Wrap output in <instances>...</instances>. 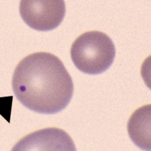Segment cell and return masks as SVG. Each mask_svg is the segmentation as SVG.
Segmentation results:
<instances>
[{"mask_svg": "<svg viewBox=\"0 0 151 151\" xmlns=\"http://www.w3.org/2000/svg\"><path fill=\"white\" fill-rule=\"evenodd\" d=\"M13 90L19 102L32 111L52 114L69 105L73 81L61 60L48 52L27 56L15 69Z\"/></svg>", "mask_w": 151, "mask_h": 151, "instance_id": "1", "label": "cell"}, {"mask_svg": "<svg viewBox=\"0 0 151 151\" xmlns=\"http://www.w3.org/2000/svg\"><path fill=\"white\" fill-rule=\"evenodd\" d=\"M71 58L77 69L88 75H98L107 70L115 58L112 40L99 31L80 35L71 47Z\"/></svg>", "mask_w": 151, "mask_h": 151, "instance_id": "2", "label": "cell"}, {"mask_svg": "<svg viewBox=\"0 0 151 151\" xmlns=\"http://www.w3.org/2000/svg\"><path fill=\"white\" fill-rule=\"evenodd\" d=\"M19 12L32 29L50 31L57 28L66 13L64 0H21Z\"/></svg>", "mask_w": 151, "mask_h": 151, "instance_id": "3", "label": "cell"}, {"mask_svg": "<svg viewBox=\"0 0 151 151\" xmlns=\"http://www.w3.org/2000/svg\"><path fill=\"white\" fill-rule=\"evenodd\" d=\"M128 132L136 146L151 151V104L135 111L128 122Z\"/></svg>", "mask_w": 151, "mask_h": 151, "instance_id": "4", "label": "cell"}, {"mask_svg": "<svg viewBox=\"0 0 151 151\" xmlns=\"http://www.w3.org/2000/svg\"><path fill=\"white\" fill-rule=\"evenodd\" d=\"M141 75L145 85L151 90V55L148 56L142 63Z\"/></svg>", "mask_w": 151, "mask_h": 151, "instance_id": "5", "label": "cell"}]
</instances>
